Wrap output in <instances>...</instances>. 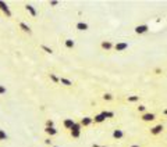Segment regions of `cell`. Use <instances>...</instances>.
Here are the masks:
<instances>
[{
	"instance_id": "cell-1",
	"label": "cell",
	"mask_w": 167,
	"mask_h": 147,
	"mask_svg": "<svg viewBox=\"0 0 167 147\" xmlns=\"http://www.w3.org/2000/svg\"><path fill=\"white\" fill-rule=\"evenodd\" d=\"M128 47H130V45H128L127 42H117L113 46V49H114L116 51H125Z\"/></svg>"
},
{
	"instance_id": "cell-2",
	"label": "cell",
	"mask_w": 167,
	"mask_h": 147,
	"mask_svg": "<svg viewBox=\"0 0 167 147\" xmlns=\"http://www.w3.org/2000/svg\"><path fill=\"white\" fill-rule=\"evenodd\" d=\"M141 119H142L143 122H152V121L156 119V115L153 114V112H143V114L141 115Z\"/></svg>"
},
{
	"instance_id": "cell-3",
	"label": "cell",
	"mask_w": 167,
	"mask_h": 147,
	"mask_svg": "<svg viewBox=\"0 0 167 147\" xmlns=\"http://www.w3.org/2000/svg\"><path fill=\"white\" fill-rule=\"evenodd\" d=\"M113 42L112 40H102V43H100V47H102V50L104 51H110L113 50Z\"/></svg>"
},
{
	"instance_id": "cell-4",
	"label": "cell",
	"mask_w": 167,
	"mask_h": 147,
	"mask_svg": "<svg viewBox=\"0 0 167 147\" xmlns=\"http://www.w3.org/2000/svg\"><path fill=\"white\" fill-rule=\"evenodd\" d=\"M163 129H164V126L161 125V123H159V125L150 128V135H152V136H158V135H160V133L163 132Z\"/></svg>"
},
{
	"instance_id": "cell-5",
	"label": "cell",
	"mask_w": 167,
	"mask_h": 147,
	"mask_svg": "<svg viewBox=\"0 0 167 147\" xmlns=\"http://www.w3.org/2000/svg\"><path fill=\"white\" fill-rule=\"evenodd\" d=\"M149 31V25L143 24V25H137L135 27V33L137 35H143V33H146Z\"/></svg>"
},
{
	"instance_id": "cell-6",
	"label": "cell",
	"mask_w": 167,
	"mask_h": 147,
	"mask_svg": "<svg viewBox=\"0 0 167 147\" xmlns=\"http://www.w3.org/2000/svg\"><path fill=\"white\" fill-rule=\"evenodd\" d=\"M0 10H2V11H3L7 17H11V15H13L11 11H10V9H9V6H7L4 2H0Z\"/></svg>"
},
{
	"instance_id": "cell-7",
	"label": "cell",
	"mask_w": 167,
	"mask_h": 147,
	"mask_svg": "<svg viewBox=\"0 0 167 147\" xmlns=\"http://www.w3.org/2000/svg\"><path fill=\"white\" fill-rule=\"evenodd\" d=\"M74 122H75V121H74L73 118H66V119H64V122H63V125H64V128H66V129H71V128H73V125H74Z\"/></svg>"
},
{
	"instance_id": "cell-8",
	"label": "cell",
	"mask_w": 167,
	"mask_h": 147,
	"mask_svg": "<svg viewBox=\"0 0 167 147\" xmlns=\"http://www.w3.org/2000/svg\"><path fill=\"white\" fill-rule=\"evenodd\" d=\"M75 28H77V29H78V31H88V29H89V25L86 24V22H82V21H79V22H77Z\"/></svg>"
},
{
	"instance_id": "cell-9",
	"label": "cell",
	"mask_w": 167,
	"mask_h": 147,
	"mask_svg": "<svg viewBox=\"0 0 167 147\" xmlns=\"http://www.w3.org/2000/svg\"><path fill=\"white\" fill-rule=\"evenodd\" d=\"M92 122H93V119H92L91 117H84L81 121H79V123H81V126H89Z\"/></svg>"
},
{
	"instance_id": "cell-10",
	"label": "cell",
	"mask_w": 167,
	"mask_h": 147,
	"mask_svg": "<svg viewBox=\"0 0 167 147\" xmlns=\"http://www.w3.org/2000/svg\"><path fill=\"white\" fill-rule=\"evenodd\" d=\"M59 83H61L63 86H67V87L73 86V82H71L70 79H67V78H59Z\"/></svg>"
},
{
	"instance_id": "cell-11",
	"label": "cell",
	"mask_w": 167,
	"mask_h": 147,
	"mask_svg": "<svg viewBox=\"0 0 167 147\" xmlns=\"http://www.w3.org/2000/svg\"><path fill=\"white\" fill-rule=\"evenodd\" d=\"M123 136H124L123 129H114V130H113V138H114V139H117V140H119V139H121Z\"/></svg>"
},
{
	"instance_id": "cell-12",
	"label": "cell",
	"mask_w": 167,
	"mask_h": 147,
	"mask_svg": "<svg viewBox=\"0 0 167 147\" xmlns=\"http://www.w3.org/2000/svg\"><path fill=\"white\" fill-rule=\"evenodd\" d=\"M64 46H66L67 49H74L75 47V42H74L73 39H66L64 40Z\"/></svg>"
},
{
	"instance_id": "cell-13",
	"label": "cell",
	"mask_w": 167,
	"mask_h": 147,
	"mask_svg": "<svg viewBox=\"0 0 167 147\" xmlns=\"http://www.w3.org/2000/svg\"><path fill=\"white\" fill-rule=\"evenodd\" d=\"M92 119H93V122H95V123H102V122H104V121H106V119L103 118V115H102V114L95 115V117L92 118Z\"/></svg>"
},
{
	"instance_id": "cell-14",
	"label": "cell",
	"mask_w": 167,
	"mask_h": 147,
	"mask_svg": "<svg viewBox=\"0 0 167 147\" xmlns=\"http://www.w3.org/2000/svg\"><path fill=\"white\" fill-rule=\"evenodd\" d=\"M45 132L47 133L49 136H55V135H57V129H56L55 126H53V128H45Z\"/></svg>"
},
{
	"instance_id": "cell-15",
	"label": "cell",
	"mask_w": 167,
	"mask_h": 147,
	"mask_svg": "<svg viewBox=\"0 0 167 147\" xmlns=\"http://www.w3.org/2000/svg\"><path fill=\"white\" fill-rule=\"evenodd\" d=\"M25 9H27V11L29 13L32 17H36V10L33 9V6H31V4H27V6H25Z\"/></svg>"
},
{
	"instance_id": "cell-16",
	"label": "cell",
	"mask_w": 167,
	"mask_h": 147,
	"mask_svg": "<svg viewBox=\"0 0 167 147\" xmlns=\"http://www.w3.org/2000/svg\"><path fill=\"white\" fill-rule=\"evenodd\" d=\"M20 28H21L24 32H27V33H32V31H31L29 25H27L25 22H20Z\"/></svg>"
},
{
	"instance_id": "cell-17",
	"label": "cell",
	"mask_w": 167,
	"mask_h": 147,
	"mask_svg": "<svg viewBox=\"0 0 167 147\" xmlns=\"http://www.w3.org/2000/svg\"><path fill=\"white\" fill-rule=\"evenodd\" d=\"M127 101L128 103H138V101H139V96H135V94L127 96Z\"/></svg>"
},
{
	"instance_id": "cell-18",
	"label": "cell",
	"mask_w": 167,
	"mask_h": 147,
	"mask_svg": "<svg viewBox=\"0 0 167 147\" xmlns=\"http://www.w3.org/2000/svg\"><path fill=\"white\" fill-rule=\"evenodd\" d=\"M100 114L103 115V118H104V119H107V118H113V117H114V112H113V111H102V112H100Z\"/></svg>"
},
{
	"instance_id": "cell-19",
	"label": "cell",
	"mask_w": 167,
	"mask_h": 147,
	"mask_svg": "<svg viewBox=\"0 0 167 147\" xmlns=\"http://www.w3.org/2000/svg\"><path fill=\"white\" fill-rule=\"evenodd\" d=\"M40 49H42L45 53H47V54H53V49L49 47V46H46V45H40Z\"/></svg>"
},
{
	"instance_id": "cell-20",
	"label": "cell",
	"mask_w": 167,
	"mask_h": 147,
	"mask_svg": "<svg viewBox=\"0 0 167 147\" xmlns=\"http://www.w3.org/2000/svg\"><path fill=\"white\" fill-rule=\"evenodd\" d=\"M7 139H9V135L6 133V130L0 129V141H4V140H7Z\"/></svg>"
},
{
	"instance_id": "cell-21",
	"label": "cell",
	"mask_w": 167,
	"mask_h": 147,
	"mask_svg": "<svg viewBox=\"0 0 167 147\" xmlns=\"http://www.w3.org/2000/svg\"><path fill=\"white\" fill-rule=\"evenodd\" d=\"M102 99H103L104 101H112V100L114 99V96H113L112 93H104L103 96H102Z\"/></svg>"
},
{
	"instance_id": "cell-22",
	"label": "cell",
	"mask_w": 167,
	"mask_h": 147,
	"mask_svg": "<svg viewBox=\"0 0 167 147\" xmlns=\"http://www.w3.org/2000/svg\"><path fill=\"white\" fill-rule=\"evenodd\" d=\"M70 133H71V136H73V138H79V135H81V130H77V129H71L70 130Z\"/></svg>"
},
{
	"instance_id": "cell-23",
	"label": "cell",
	"mask_w": 167,
	"mask_h": 147,
	"mask_svg": "<svg viewBox=\"0 0 167 147\" xmlns=\"http://www.w3.org/2000/svg\"><path fill=\"white\" fill-rule=\"evenodd\" d=\"M49 78H50V81L53 83H59V78L56 76V74H49Z\"/></svg>"
},
{
	"instance_id": "cell-24",
	"label": "cell",
	"mask_w": 167,
	"mask_h": 147,
	"mask_svg": "<svg viewBox=\"0 0 167 147\" xmlns=\"http://www.w3.org/2000/svg\"><path fill=\"white\" fill-rule=\"evenodd\" d=\"M137 111H138V112H142V114H143V112L146 111V105L139 104V105H138V107H137Z\"/></svg>"
},
{
	"instance_id": "cell-25",
	"label": "cell",
	"mask_w": 167,
	"mask_h": 147,
	"mask_svg": "<svg viewBox=\"0 0 167 147\" xmlns=\"http://www.w3.org/2000/svg\"><path fill=\"white\" fill-rule=\"evenodd\" d=\"M55 126V123H53V121H50V119H47L46 121V128H53Z\"/></svg>"
},
{
	"instance_id": "cell-26",
	"label": "cell",
	"mask_w": 167,
	"mask_h": 147,
	"mask_svg": "<svg viewBox=\"0 0 167 147\" xmlns=\"http://www.w3.org/2000/svg\"><path fill=\"white\" fill-rule=\"evenodd\" d=\"M7 92V89L4 86H2V85H0V96H2V94H4Z\"/></svg>"
},
{
	"instance_id": "cell-27",
	"label": "cell",
	"mask_w": 167,
	"mask_h": 147,
	"mask_svg": "<svg viewBox=\"0 0 167 147\" xmlns=\"http://www.w3.org/2000/svg\"><path fill=\"white\" fill-rule=\"evenodd\" d=\"M49 4H50V6H57V4H59V2H50V3H49Z\"/></svg>"
},
{
	"instance_id": "cell-28",
	"label": "cell",
	"mask_w": 167,
	"mask_h": 147,
	"mask_svg": "<svg viewBox=\"0 0 167 147\" xmlns=\"http://www.w3.org/2000/svg\"><path fill=\"white\" fill-rule=\"evenodd\" d=\"M163 115H167V108L166 110H163Z\"/></svg>"
},
{
	"instance_id": "cell-29",
	"label": "cell",
	"mask_w": 167,
	"mask_h": 147,
	"mask_svg": "<svg viewBox=\"0 0 167 147\" xmlns=\"http://www.w3.org/2000/svg\"><path fill=\"white\" fill-rule=\"evenodd\" d=\"M130 147H139V144H132V146H130Z\"/></svg>"
},
{
	"instance_id": "cell-30",
	"label": "cell",
	"mask_w": 167,
	"mask_h": 147,
	"mask_svg": "<svg viewBox=\"0 0 167 147\" xmlns=\"http://www.w3.org/2000/svg\"><path fill=\"white\" fill-rule=\"evenodd\" d=\"M92 147H100V146H99V144H93V146H92Z\"/></svg>"
},
{
	"instance_id": "cell-31",
	"label": "cell",
	"mask_w": 167,
	"mask_h": 147,
	"mask_svg": "<svg viewBox=\"0 0 167 147\" xmlns=\"http://www.w3.org/2000/svg\"><path fill=\"white\" fill-rule=\"evenodd\" d=\"M50 147H57V146H50Z\"/></svg>"
},
{
	"instance_id": "cell-32",
	"label": "cell",
	"mask_w": 167,
	"mask_h": 147,
	"mask_svg": "<svg viewBox=\"0 0 167 147\" xmlns=\"http://www.w3.org/2000/svg\"><path fill=\"white\" fill-rule=\"evenodd\" d=\"M100 147H104V146H100Z\"/></svg>"
}]
</instances>
